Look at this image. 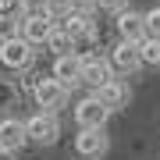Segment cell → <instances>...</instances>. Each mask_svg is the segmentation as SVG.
Returning a JSON list of instances; mask_svg holds the SVG:
<instances>
[{"instance_id":"cell-1","label":"cell","mask_w":160,"mask_h":160,"mask_svg":"<svg viewBox=\"0 0 160 160\" xmlns=\"http://www.w3.org/2000/svg\"><path fill=\"white\" fill-rule=\"evenodd\" d=\"M25 132H29V142L36 146H50L61 139V118L50 114V110H39V114H32L25 121Z\"/></svg>"},{"instance_id":"cell-2","label":"cell","mask_w":160,"mask_h":160,"mask_svg":"<svg viewBox=\"0 0 160 160\" xmlns=\"http://www.w3.org/2000/svg\"><path fill=\"white\" fill-rule=\"evenodd\" d=\"M32 57H36V46H29L22 36H11V39L0 43V64L11 71H25L32 64Z\"/></svg>"},{"instance_id":"cell-3","label":"cell","mask_w":160,"mask_h":160,"mask_svg":"<svg viewBox=\"0 0 160 160\" xmlns=\"http://www.w3.org/2000/svg\"><path fill=\"white\" fill-rule=\"evenodd\" d=\"M32 100H36V107H43V110H50V114H57V107H64V103H68V89H64L53 75H50V78H36Z\"/></svg>"},{"instance_id":"cell-4","label":"cell","mask_w":160,"mask_h":160,"mask_svg":"<svg viewBox=\"0 0 160 160\" xmlns=\"http://www.w3.org/2000/svg\"><path fill=\"white\" fill-rule=\"evenodd\" d=\"M118 75H114V68H110V61L107 57H82V86H89L92 92L96 89H103L107 82H114Z\"/></svg>"},{"instance_id":"cell-5","label":"cell","mask_w":160,"mask_h":160,"mask_svg":"<svg viewBox=\"0 0 160 160\" xmlns=\"http://www.w3.org/2000/svg\"><path fill=\"white\" fill-rule=\"evenodd\" d=\"M50 32H53V22L43 18V14H22L18 18V36H22L29 46H43L46 39H50Z\"/></svg>"},{"instance_id":"cell-6","label":"cell","mask_w":160,"mask_h":160,"mask_svg":"<svg viewBox=\"0 0 160 160\" xmlns=\"http://www.w3.org/2000/svg\"><path fill=\"white\" fill-rule=\"evenodd\" d=\"M114 29H118V39L142 43L146 39V18L139 14V11H132V7H125L121 14H114Z\"/></svg>"},{"instance_id":"cell-7","label":"cell","mask_w":160,"mask_h":160,"mask_svg":"<svg viewBox=\"0 0 160 160\" xmlns=\"http://www.w3.org/2000/svg\"><path fill=\"white\" fill-rule=\"evenodd\" d=\"M107 61H110V68H114V75H128V71L142 68V61H139V43H125V39H118L114 46H110Z\"/></svg>"},{"instance_id":"cell-8","label":"cell","mask_w":160,"mask_h":160,"mask_svg":"<svg viewBox=\"0 0 160 160\" xmlns=\"http://www.w3.org/2000/svg\"><path fill=\"white\" fill-rule=\"evenodd\" d=\"M75 153L86 157V160H96L107 153V132L103 128H78L75 135Z\"/></svg>"},{"instance_id":"cell-9","label":"cell","mask_w":160,"mask_h":160,"mask_svg":"<svg viewBox=\"0 0 160 160\" xmlns=\"http://www.w3.org/2000/svg\"><path fill=\"white\" fill-rule=\"evenodd\" d=\"M107 118H110V110L103 107L96 96H86V100L75 103V121H78V128H103Z\"/></svg>"},{"instance_id":"cell-10","label":"cell","mask_w":160,"mask_h":160,"mask_svg":"<svg viewBox=\"0 0 160 160\" xmlns=\"http://www.w3.org/2000/svg\"><path fill=\"white\" fill-rule=\"evenodd\" d=\"M50 75L61 82L64 89L82 86V57L78 53H61V57H53V71Z\"/></svg>"},{"instance_id":"cell-11","label":"cell","mask_w":160,"mask_h":160,"mask_svg":"<svg viewBox=\"0 0 160 160\" xmlns=\"http://www.w3.org/2000/svg\"><path fill=\"white\" fill-rule=\"evenodd\" d=\"M29 142V132H25L22 118H4L0 121V153H18Z\"/></svg>"},{"instance_id":"cell-12","label":"cell","mask_w":160,"mask_h":160,"mask_svg":"<svg viewBox=\"0 0 160 160\" xmlns=\"http://www.w3.org/2000/svg\"><path fill=\"white\" fill-rule=\"evenodd\" d=\"M57 25L68 32V39H71V43H78V39H89V43H92V36H96L92 14H86V11H71L68 18H61Z\"/></svg>"},{"instance_id":"cell-13","label":"cell","mask_w":160,"mask_h":160,"mask_svg":"<svg viewBox=\"0 0 160 160\" xmlns=\"http://www.w3.org/2000/svg\"><path fill=\"white\" fill-rule=\"evenodd\" d=\"M92 96H96L103 107L110 110V114H114V110H121V107H128V100H132V89L125 86V78H114V82H107V86L103 89H96L92 92Z\"/></svg>"},{"instance_id":"cell-14","label":"cell","mask_w":160,"mask_h":160,"mask_svg":"<svg viewBox=\"0 0 160 160\" xmlns=\"http://www.w3.org/2000/svg\"><path fill=\"white\" fill-rule=\"evenodd\" d=\"M139 61L146 64V68H160V39H146L139 43Z\"/></svg>"},{"instance_id":"cell-15","label":"cell","mask_w":160,"mask_h":160,"mask_svg":"<svg viewBox=\"0 0 160 160\" xmlns=\"http://www.w3.org/2000/svg\"><path fill=\"white\" fill-rule=\"evenodd\" d=\"M43 11H46V18H50L53 25H57L61 18L71 14V0H43Z\"/></svg>"},{"instance_id":"cell-16","label":"cell","mask_w":160,"mask_h":160,"mask_svg":"<svg viewBox=\"0 0 160 160\" xmlns=\"http://www.w3.org/2000/svg\"><path fill=\"white\" fill-rule=\"evenodd\" d=\"M46 46H50V50H57V57H61V53H71V39H68V32H64L61 25H53V32H50V39H46Z\"/></svg>"},{"instance_id":"cell-17","label":"cell","mask_w":160,"mask_h":160,"mask_svg":"<svg viewBox=\"0 0 160 160\" xmlns=\"http://www.w3.org/2000/svg\"><path fill=\"white\" fill-rule=\"evenodd\" d=\"M142 18H146V36L149 39H160V7H149Z\"/></svg>"},{"instance_id":"cell-18","label":"cell","mask_w":160,"mask_h":160,"mask_svg":"<svg viewBox=\"0 0 160 160\" xmlns=\"http://www.w3.org/2000/svg\"><path fill=\"white\" fill-rule=\"evenodd\" d=\"M128 7V0H96V11H107V14H121Z\"/></svg>"},{"instance_id":"cell-19","label":"cell","mask_w":160,"mask_h":160,"mask_svg":"<svg viewBox=\"0 0 160 160\" xmlns=\"http://www.w3.org/2000/svg\"><path fill=\"white\" fill-rule=\"evenodd\" d=\"M22 11V0H0V18H14Z\"/></svg>"},{"instance_id":"cell-20","label":"cell","mask_w":160,"mask_h":160,"mask_svg":"<svg viewBox=\"0 0 160 160\" xmlns=\"http://www.w3.org/2000/svg\"><path fill=\"white\" fill-rule=\"evenodd\" d=\"M71 11H86V14H92V11H96V0H71Z\"/></svg>"},{"instance_id":"cell-21","label":"cell","mask_w":160,"mask_h":160,"mask_svg":"<svg viewBox=\"0 0 160 160\" xmlns=\"http://www.w3.org/2000/svg\"><path fill=\"white\" fill-rule=\"evenodd\" d=\"M14 100V86L11 82H0V103H11Z\"/></svg>"}]
</instances>
